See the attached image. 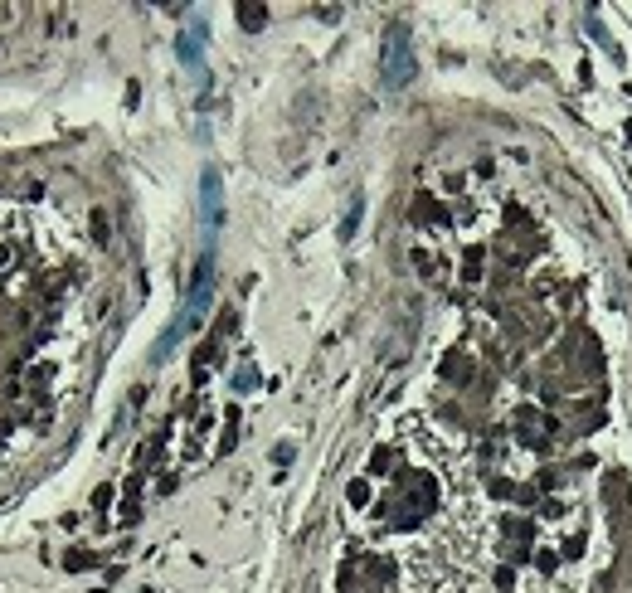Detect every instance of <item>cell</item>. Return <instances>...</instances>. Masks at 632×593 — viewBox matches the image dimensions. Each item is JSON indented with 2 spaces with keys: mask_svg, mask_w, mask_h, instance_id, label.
Wrapping results in <instances>:
<instances>
[{
  "mask_svg": "<svg viewBox=\"0 0 632 593\" xmlns=\"http://www.w3.org/2000/svg\"><path fill=\"white\" fill-rule=\"evenodd\" d=\"M209 282H215V263H209V258H199V267H195V282H190V297H185V311L175 316V326H171L161 341H156V355L175 350V346H180V336L199 326V316H204V306H209Z\"/></svg>",
  "mask_w": 632,
  "mask_h": 593,
  "instance_id": "cell-1",
  "label": "cell"
},
{
  "mask_svg": "<svg viewBox=\"0 0 632 593\" xmlns=\"http://www.w3.org/2000/svg\"><path fill=\"white\" fill-rule=\"evenodd\" d=\"M413 78V44H409V25H389L385 29V83H409Z\"/></svg>",
  "mask_w": 632,
  "mask_h": 593,
  "instance_id": "cell-2",
  "label": "cell"
},
{
  "mask_svg": "<svg viewBox=\"0 0 632 593\" xmlns=\"http://www.w3.org/2000/svg\"><path fill=\"white\" fill-rule=\"evenodd\" d=\"M204 219H209V229L219 224V176L215 171H204Z\"/></svg>",
  "mask_w": 632,
  "mask_h": 593,
  "instance_id": "cell-3",
  "label": "cell"
},
{
  "mask_svg": "<svg viewBox=\"0 0 632 593\" xmlns=\"http://www.w3.org/2000/svg\"><path fill=\"white\" fill-rule=\"evenodd\" d=\"M199 39H204V29H199V25L180 34V59H185V64H199Z\"/></svg>",
  "mask_w": 632,
  "mask_h": 593,
  "instance_id": "cell-4",
  "label": "cell"
},
{
  "mask_svg": "<svg viewBox=\"0 0 632 593\" xmlns=\"http://www.w3.org/2000/svg\"><path fill=\"white\" fill-rule=\"evenodd\" d=\"M239 20H243V29H263L268 10H263V5H239Z\"/></svg>",
  "mask_w": 632,
  "mask_h": 593,
  "instance_id": "cell-5",
  "label": "cell"
},
{
  "mask_svg": "<svg viewBox=\"0 0 632 593\" xmlns=\"http://www.w3.org/2000/svg\"><path fill=\"white\" fill-rule=\"evenodd\" d=\"M360 209H365V204H360V199H350V214H345V224H341V239H350V234H355V224H360Z\"/></svg>",
  "mask_w": 632,
  "mask_h": 593,
  "instance_id": "cell-6",
  "label": "cell"
},
{
  "mask_svg": "<svg viewBox=\"0 0 632 593\" xmlns=\"http://www.w3.org/2000/svg\"><path fill=\"white\" fill-rule=\"evenodd\" d=\"M350 501H355V506H365V501H370V492H365V481H355V487H350Z\"/></svg>",
  "mask_w": 632,
  "mask_h": 593,
  "instance_id": "cell-7",
  "label": "cell"
}]
</instances>
